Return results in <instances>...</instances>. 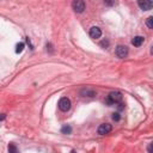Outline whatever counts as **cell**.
<instances>
[{"label": "cell", "instance_id": "obj_1", "mask_svg": "<svg viewBox=\"0 0 153 153\" xmlns=\"http://www.w3.org/2000/svg\"><path fill=\"white\" fill-rule=\"evenodd\" d=\"M122 93L117 92V91H113L110 92L109 96H108V103L109 104H117V103H121L122 102Z\"/></svg>", "mask_w": 153, "mask_h": 153}, {"label": "cell", "instance_id": "obj_2", "mask_svg": "<svg viewBox=\"0 0 153 153\" xmlns=\"http://www.w3.org/2000/svg\"><path fill=\"white\" fill-rule=\"evenodd\" d=\"M59 109L61 111H64V113H66V111H68L71 109V105H72V103H71V99L67 98V97H62L60 100H59Z\"/></svg>", "mask_w": 153, "mask_h": 153}, {"label": "cell", "instance_id": "obj_3", "mask_svg": "<svg viewBox=\"0 0 153 153\" xmlns=\"http://www.w3.org/2000/svg\"><path fill=\"white\" fill-rule=\"evenodd\" d=\"M128 48L126 47V46H122V44H120V46H117L116 47V49H115V55L117 56V57H120V59H125V57H127L128 56Z\"/></svg>", "mask_w": 153, "mask_h": 153}, {"label": "cell", "instance_id": "obj_4", "mask_svg": "<svg viewBox=\"0 0 153 153\" xmlns=\"http://www.w3.org/2000/svg\"><path fill=\"white\" fill-rule=\"evenodd\" d=\"M85 7H86V5H85V1H83V0H74V1L72 3V8L77 13L84 12Z\"/></svg>", "mask_w": 153, "mask_h": 153}, {"label": "cell", "instance_id": "obj_5", "mask_svg": "<svg viewBox=\"0 0 153 153\" xmlns=\"http://www.w3.org/2000/svg\"><path fill=\"white\" fill-rule=\"evenodd\" d=\"M113 130V126L109 125V123H102L99 127H98V134L99 135H105V134H109L110 132Z\"/></svg>", "mask_w": 153, "mask_h": 153}, {"label": "cell", "instance_id": "obj_6", "mask_svg": "<svg viewBox=\"0 0 153 153\" xmlns=\"http://www.w3.org/2000/svg\"><path fill=\"white\" fill-rule=\"evenodd\" d=\"M138 5L141 10H144V11H148L153 7V3L150 1V0H144V1H138Z\"/></svg>", "mask_w": 153, "mask_h": 153}, {"label": "cell", "instance_id": "obj_7", "mask_svg": "<svg viewBox=\"0 0 153 153\" xmlns=\"http://www.w3.org/2000/svg\"><path fill=\"white\" fill-rule=\"evenodd\" d=\"M102 36V30L98 26H92L90 29V37L91 38H99Z\"/></svg>", "mask_w": 153, "mask_h": 153}, {"label": "cell", "instance_id": "obj_8", "mask_svg": "<svg viewBox=\"0 0 153 153\" xmlns=\"http://www.w3.org/2000/svg\"><path fill=\"white\" fill-rule=\"evenodd\" d=\"M144 42H145V37H142V36H135L132 39V44L134 47H140Z\"/></svg>", "mask_w": 153, "mask_h": 153}, {"label": "cell", "instance_id": "obj_9", "mask_svg": "<svg viewBox=\"0 0 153 153\" xmlns=\"http://www.w3.org/2000/svg\"><path fill=\"white\" fill-rule=\"evenodd\" d=\"M81 95H87L89 97H93L95 95H96V92H95V91L93 90H90V89H84V90H81V92H80Z\"/></svg>", "mask_w": 153, "mask_h": 153}, {"label": "cell", "instance_id": "obj_10", "mask_svg": "<svg viewBox=\"0 0 153 153\" xmlns=\"http://www.w3.org/2000/svg\"><path fill=\"white\" fill-rule=\"evenodd\" d=\"M24 43L23 42H19V43H17V46H16V53L17 54H20L24 50Z\"/></svg>", "mask_w": 153, "mask_h": 153}, {"label": "cell", "instance_id": "obj_11", "mask_svg": "<svg viewBox=\"0 0 153 153\" xmlns=\"http://www.w3.org/2000/svg\"><path fill=\"white\" fill-rule=\"evenodd\" d=\"M61 133H62V134H71V133H72V127H71V126L62 127V128H61Z\"/></svg>", "mask_w": 153, "mask_h": 153}, {"label": "cell", "instance_id": "obj_12", "mask_svg": "<svg viewBox=\"0 0 153 153\" xmlns=\"http://www.w3.org/2000/svg\"><path fill=\"white\" fill-rule=\"evenodd\" d=\"M8 153H19L17 146L15 144H10L8 145Z\"/></svg>", "mask_w": 153, "mask_h": 153}, {"label": "cell", "instance_id": "obj_13", "mask_svg": "<svg viewBox=\"0 0 153 153\" xmlns=\"http://www.w3.org/2000/svg\"><path fill=\"white\" fill-rule=\"evenodd\" d=\"M146 25L148 29H153V17H148L146 19Z\"/></svg>", "mask_w": 153, "mask_h": 153}, {"label": "cell", "instance_id": "obj_14", "mask_svg": "<svg viewBox=\"0 0 153 153\" xmlns=\"http://www.w3.org/2000/svg\"><path fill=\"white\" fill-rule=\"evenodd\" d=\"M120 118H121V116H120L118 113H114V114H113V120H114V121H120Z\"/></svg>", "mask_w": 153, "mask_h": 153}, {"label": "cell", "instance_id": "obj_15", "mask_svg": "<svg viewBox=\"0 0 153 153\" xmlns=\"http://www.w3.org/2000/svg\"><path fill=\"white\" fill-rule=\"evenodd\" d=\"M5 117H6V115H5V114H1V115H0V122H1L3 120H5Z\"/></svg>", "mask_w": 153, "mask_h": 153}, {"label": "cell", "instance_id": "obj_16", "mask_svg": "<svg viewBox=\"0 0 153 153\" xmlns=\"http://www.w3.org/2000/svg\"><path fill=\"white\" fill-rule=\"evenodd\" d=\"M151 148H152V146H151V144H150V145H148V153H152V150H151Z\"/></svg>", "mask_w": 153, "mask_h": 153}, {"label": "cell", "instance_id": "obj_17", "mask_svg": "<svg viewBox=\"0 0 153 153\" xmlns=\"http://www.w3.org/2000/svg\"><path fill=\"white\" fill-rule=\"evenodd\" d=\"M71 153H77V152H75V151H72V152H71Z\"/></svg>", "mask_w": 153, "mask_h": 153}]
</instances>
